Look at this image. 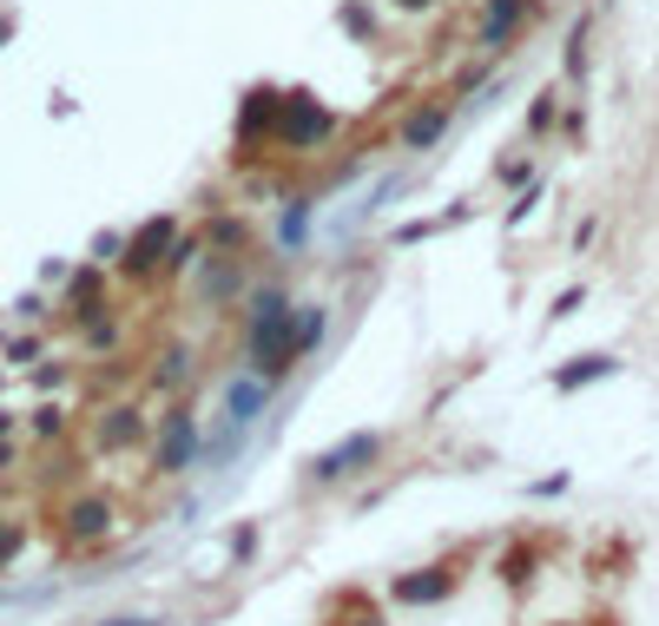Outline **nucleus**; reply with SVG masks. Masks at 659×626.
I'll return each mask as SVG.
<instances>
[{
    "mask_svg": "<svg viewBox=\"0 0 659 626\" xmlns=\"http://www.w3.org/2000/svg\"><path fill=\"white\" fill-rule=\"evenodd\" d=\"M7 462H13V449H7V442H0V469H7Z\"/></svg>",
    "mask_w": 659,
    "mask_h": 626,
    "instance_id": "412c9836",
    "label": "nucleus"
},
{
    "mask_svg": "<svg viewBox=\"0 0 659 626\" xmlns=\"http://www.w3.org/2000/svg\"><path fill=\"white\" fill-rule=\"evenodd\" d=\"M449 587H455V574H442V568H422V574L396 581V601H409V607H429V601H442Z\"/></svg>",
    "mask_w": 659,
    "mask_h": 626,
    "instance_id": "9d476101",
    "label": "nucleus"
},
{
    "mask_svg": "<svg viewBox=\"0 0 659 626\" xmlns=\"http://www.w3.org/2000/svg\"><path fill=\"white\" fill-rule=\"evenodd\" d=\"M449 132V106H429V112H416L409 125H403V152H422V145H436Z\"/></svg>",
    "mask_w": 659,
    "mask_h": 626,
    "instance_id": "9b49d317",
    "label": "nucleus"
},
{
    "mask_svg": "<svg viewBox=\"0 0 659 626\" xmlns=\"http://www.w3.org/2000/svg\"><path fill=\"white\" fill-rule=\"evenodd\" d=\"M211 244H224V251H244V224H238V218H218V224H211Z\"/></svg>",
    "mask_w": 659,
    "mask_h": 626,
    "instance_id": "a211bd4d",
    "label": "nucleus"
},
{
    "mask_svg": "<svg viewBox=\"0 0 659 626\" xmlns=\"http://www.w3.org/2000/svg\"><path fill=\"white\" fill-rule=\"evenodd\" d=\"M106 626H152V620H106Z\"/></svg>",
    "mask_w": 659,
    "mask_h": 626,
    "instance_id": "5701e85b",
    "label": "nucleus"
},
{
    "mask_svg": "<svg viewBox=\"0 0 659 626\" xmlns=\"http://www.w3.org/2000/svg\"><path fill=\"white\" fill-rule=\"evenodd\" d=\"M13 554H20V528H13V521H7V528H0V568H7V561H13Z\"/></svg>",
    "mask_w": 659,
    "mask_h": 626,
    "instance_id": "6ab92c4d",
    "label": "nucleus"
},
{
    "mask_svg": "<svg viewBox=\"0 0 659 626\" xmlns=\"http://www.w3.org/2000/svg\"><path fill=\"white\" fill-rule=\"evenodd\" d=\"M145 436V422H139V409L132 403H119V409H106L99 416V449H132Z\"/></svg>",
    "mask_w": 659,
    "mask_h": 626,
    "instance_id": "1a4fd4ad",
    "label": "nucleus"
},
{
    "mask_svg": "<svg viewBox=\"0 0 659 626\" xmlns=\"http://www.w3.org/2000/svg\"><path fill=\"white\" fill-rule=\"evenodd\" d=\"M330 132H337V112H323L317 99H304V92L277 99V139H284V145H297V152H317Z\"/></svg>",
    "mask_w": 659,
    "mask_h": 626,
    "instance_id": "f03ea898",
    "label": "nucleus"
},
{
    "mask_svg": "<svg viewBox=\"0 0 659 626\" xmlns=\"http://www.w3.org/2000/svg\"><path fill=\"white\" fill-rule=\"evenodd\" d=\"M244 363L264 383L290 376V363H297V310H290L284 290H257L244 304Z\"/></svg>",
    "mask_w": 659,
    "mask_h": 626,
    "instance_id": "f257e3e1",
    "label": "nucleus"
},
{
    "mask_svg": "<svg viewBox=\"0 0 659 626\" xmlns=\"http://www.w3.org/2000/svg\"><path fill=\"white\" fill-rule=\"evenodd\" d=\"M238 125H244L251 139L277 132V92H251V99H244V112H238Z\"/></svg>",
    "mask_w": 659,
    "mask_h": 626,
    "instance_id": "f8f14e48",
    "label": "nucleus"
},
{
    "mask_svg": "<svg viewBox=\"0 0 659 626\" xmlns=\"http://www.w3.org/2000/svg\"><path fill=\"white\" fill-rule=\"evenodd\" d=\"M383 455V436H350V442H337L330 455H317V482H337V475H356L363 462H376Z\"/></svg>",
    "mask_w": 659,
    "mask_h": 626,
    "instance_id": "423d86ee",
    "label": "nucleus"
},
{
    "mask_svg": "<svg viewBox=\"0 0 659 626\" xmlns=\"http://www.w3.org/2000/svg\"><path fill=\"white\" fill-rule=\"evenodd\" d=\"M172 244H178V224H172V218H152V224H139V231H132V244H125V257H119V271H132V277H145V271H158V264H172Z\"/></svg>",
    "mask_w": 659,
    "mask_h": 626,
    "instance_id": "20e7f679",
    "label": "nucleus"
},
{
    "mask_svg": "<svg viewBox=\"0 0 659 626\" xmlns=\"http://www.w3.org/2000/svg\"><path fill=\"white\" fill-rule=\"evenodd\" d=\"M317 343H323V310H317V304H304V317H297V363H304Z\"/></svg>",
    "mask_w": 659,
    "mask_h": 626,
    "instance_id": "4468645a",
    "label": "nucleus"
},
{
    "mask_svg": "<svg viewBox=\"0 0 659 626\" xmlns=\"http://www.w3.org/2000/svg\"><path fill=\"white\" fill-rule=\"evenodd\" d=\"M396 7H436V0H396Z\"/></svg>",
    "mask_w": 659,
    "mask_h": 626,
    "instance_id": "4be33fe9",
    "label": "nucleus"
},
{
    "mask_svg": "<svg viewBox=\"0 0 659 626\" xmlns=\"http://www.w3.org/2000/svg\"><path fill=\"white\" fill-rule=\"evenodd\" d=\"M304 231H310V205H284V224H277V238H284V244H304Z\"/></svg>",
    "mask_w": 659,
    "mask_h": 626,
    "instance_id": "dca6fc26",
    "label": "nucleus"
},
{
    "mask_svg": "<svg viewBox=\"0 0 659 626\" xmlns=\"http://www.w3.org/2000/svg\"><path fill=\"white\" fill-rule=\"evenodd\" d=\"M271 389H277V383H264V376H231V383H224V422H231V429L244 436V429H251V422L264 416Z\"/></svg>",
    "mask_w": 659,
    "mask_h": 626,
    "instance_id": "39448f33",
    "label": "nucleus"
},
{
    "mask_svg": "<svg viewBox=\"0 0 659 626\" xmlns=\"http://www.w3.org/2000/svg\"><path fill=\"white\" fill-rule=\"evenodd\" d=\"M185 376H191V350H178V343H172V350L158 356V370H152V383H165V389H178Z\"/></svg>",
    "mask_w": 659,
    "mask_h": 626,
    "instance_id": "ddd939ff",
    "label": "nucleus"
},
{
    "mask_svg": "<svg viewBox=\"0 0 659 626\" xmlns=\"http://www.w3.org/2000/svg\"><path fill=\"white\" fill-rule=\"evenodd\" d=\"M198 449H205V436H198V416H191V409H172V416H165V429H158L152 469H158V475H185V469L198 462Z\"/></svg>",
    "mask_w": 659,
    "mask_h": 626,
    "instance_id": "7ed1b4c3",
    "label": "nucleus"
},
{
    "mask_svg": "<svg viewBox=\"0 0 659 626\" xmlns=\"http://www.w3.org/2000/svg\"><path fill=\"white\" fill-rule=\"evenodd\" d=\"M106 535H112V502L99 495L66 502V541H106Z\"/></svg>",
    "mask_w": 659,
    "mask_h": 626,
    "instance_id": "6e6552de",
    "label": "nucleus"
},
{
    "mask_svg": "<svg viewBox=\"0 0 659 626\" xmlns=\"http://www.w3.org/2000/svg\"><path fill=\"white\" fill-rule=\"evenodd\" d=\"M7 429H13V416H7V409H0V436H7Z\"/></svg>",
    "mask_w": 659,
    "mask_h": 626,
    "instance_id": "aec40b11",
    "label": "nucleus"
},
{
    "mask_svg": "<svg viewBox=\"0 0 659 626\" xmlns=\"http://www.w3.org/2000/svg\"><path fill=\"white\" fill-rule=\"evenodd\" d=\"M554 99H561V92H541V99H535V112H528V132H535V139L554 125Z\"/></svg>",
    "mask_w": 659,
    "mask_h": 626,
    "instance_id": "f3484780",
    "label": "nucleus"
},
{
    "mask_svg": "<svg viewBox=\"0 0 659 626\" xmlns=\"http://www.w3.org/2000/svg\"><path fill=\"white\" fill-rule=\"evenodd\" d=\"M528 13H535V0H488V13H482V46L502 53V46L528 26Z\"/></svg>",
    "mask_w": 659,
    "mask_h": 626,
    "instance_id": "0eeeda50",
    "label": "nucleus"
},
{
    "mask_svg": "<svg viewBox=\"0 0 659 626\" xmlns=\"http://www.w3.org/2000/svg\"><path fill=\"white\" fill-rule=\"evenodd\" d=\"M614 370V356H581L574 370H561V389H581V383H594V376H607Z\"/></svg>",
    "mask_w": 659,
    "mask_h": 626,
    "instance_id": "2eb2a0df",
    "label": "nucleus"
}]
</instances>
